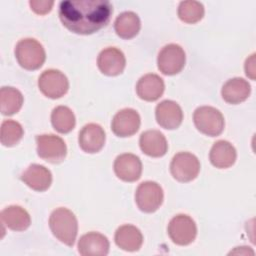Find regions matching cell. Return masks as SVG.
<instances>
[{"label":"cell","mask_w":256,"mask_h":256,"mask_svg":"<svg viewBox=\"0 0 256 256\" xmlns=\"http://www.w3.org/2000/svg\"><path fill=\"white\" fill-rule=\"evenodd\" d=\"M158 69L164 75L172 76L180 73L186 63L183 48L177 44L166 45L158 55Z\"/></svg>","instance_id":"7"},{"label":"cell","mask_w":256,"mask_h":256,"mask_svg":"<svg viewBox=\"0 0 256 256\" xmlns=\"http://www.w3.org/2000/svg\"><path fill=\"white\" fill-rule=\"evenodd\" d=\"M193 120L196 128L210 137L219 136L224 130L225 120L222 113L211 106L197 108L194 112Z\"/></svg>","instance_id":"4"},{"label":"cell","mask_w":256,"mask_h":256,"mask_svg":"<svg viewBox=\"0 0 256 256\" xmlns=\"http://www.w3.org/2000/svg\"><path fill=\"white\" fill-rule=\"evenodd\" d=\"M21 180L31 189L44 192L52 184V174L45 166L32 164L21 175Z\"/></svg>","instance_id":"18"},{"label":"cell","mask_w":256,"mask_h":256,"mask_svg":"<svg viewBox=\"0 0 256 256\" xmlns=\"http://www.w3.org/2000/svg\"><path fill=\"white\" fill-rule=\"evenodd\" d=\"M140 148L144 154L159 158L168 151V143L165 136L158 130H148L140 136Z\"/></svg>","instance_id":"17"},{"label":"cell","mask_w":256,"mask_h":256,"mask_svg":"<svg viewBox=\"0 0 256 256\" xmlns=\"http://www.w3.org/2000/svg\"><path fill=\"white\" fill-rule=\"evenodd\" d=\"M200 162L198 158L189 152L176 154L171 162L170 170L172 176L179 182H190L197 178L200 172Z\"/></svg>","instance_id":"5"},{"label":"cell","mask_w":256,"mask_h":256,"mask_svg":"<svg viewBox=\"0 0 256 256\" xmlns=\"http://www.w3.org/2000/svg\"><path fill=\"white\" fill-rule=\"evenodd\" d=\"M168 234L175 244L187 246L195 240L197 236V226L191 217L180 214L170 221Z\"/></svg>","instance_id":"8"},{"label":"cell","mask_w":256,"mask_h":256,"mask_svg":"<svg viewBox=\"0 0 256 256\" xmlns=\"http://www.w3.org/2000/svg\"><path fill=\"white\" fill-rule=\"evenodd\" d=\"M49 226L53 235L67 246H73L78 234V221L72 211L58 208L49 218Z\"/></svg>","instance_id":"2"},{"label":"cell","mask_w":256,"mask_h":256,"mask_svg":"<svg viewBox=\"0 0 256 256\" xmlns=\"http://www.w3.org/2000/svg\"><path fill=\"white\" fill-rule=\"evenodd\" d=\"M51 122L56 131L62 134H67L74 129L76 119L70 108L66 106H58L51 114Z\"/></svg>","instance_id":"26"},{"label":"cell","mask_w":256,"mask_h":256,"mask_svg":"<svg viewBox=\"0 0 256 256\" xmlns=\"http://www.w3.org/2000/svg\"><path fill=\"white\" fill-rule=\"evenodd\" d=\"M114 28L120 38L129 40L138 35L141 29V21L136 13L124 12L115 20Z\"/></svg>","instance_id":"24"},{"label":"cell","mask_w":256,"mask_h":256,"mask_svg":"<svg viewBox=\"0 0 256 256\" xmlns=\"http://www.w3.org/2000/svg\"><path fill=\"white\" fill-rule=\"evenodd\" d=\"M205 10L202 3L198 1H183L178 8V16L187 24H195L202 20Z\"/></svg>","instance_id":"27"},{"label":"cell","mask_w":256,"mask_h":256,"mask_svg":"<svg viewBox=\"0 0 256 256\" xmlns=\"http://www.w3.org/2000/svg\"><path fill=\"white\" fill-rule=\"evenodd\" d=\"M251 93V86L243 78H233L228 80L221 91L224 101L229 104H240L248 99Z\"/></svg>","instance_id":"20"},{"label":"cell","mask_w":256,"mask_h":256,"mask_svg":"<svg viewBox=\"0 0 256 256\" xmlns=\"http://www.w3.org/2000/svg\"><path fill=\"white\" fill-rule=\"evenodd\" d=\"M2 224L17 232L25 231L31 224L29 213L20 206H9L1 212Z\"/></svg>","instance_id":"23"},{"label":"cell","mask_w":256,"mask_h":256,"mask_svg":"<svg viewBox=\"0 0 256 256\" xmlns=\"http://www.w3.org/2000/svg\"><path fill=\"white\" fill-rule=\"evenodd\" d=\"M15 55L20 66L30 71L41 68L46 60V53L43 46L32 38L19 41L16 45Z\"/></svg>","instance_id":"3"},{"label":"cell","mask_w":256,"mask_h":256,"mask_svg":"<svg viewBox=\"0 0 256 256\" xmlns=\"http://www.w3.org/2000/svg\"><path fill=\"white\" fill-rule=\"evenodd\" d=\"M106 134L104 129L95 123H90L82 128L79 133V145L89 154L98 153L105 145Z\"/></svg>","instance_id":"13"},{"label":"cell","mask_w":256,"mask_h":256,"mask_svg":"<svg viewBox=\"0 0 256 256\" xmlns=\"http://www.w3.org/2000/svg\"><path fill=\"white\" fill-rule=\"evenodd\" d=\"M109 248L107 237L97 232L83 235L78 243V251L83 256H105L109 253Z\"/></svg>","instance_id":"16"},{"label":"cell","mask_w":256,"mask_h":256,"mask_svg":"<svg viewBox=\"0 0 256 256\" xmlns=\"http://www.w3.org/2000/svg\"><path fill=\"white\" fill-rule=\"evenodd\" d=\"M37 152L43 160L57 164L66 158L67 146L62 138L45 134L37 137Z\"/></svg>","instance_id":"9"},{"label":"cell","mask_w":256,"mask_h":256,"mask_svg":"<svg viewBox=\"0 0 256 256\" xmlns=\"http://www.w3.org/2000/svg\"><path fill=\"white\" fill-rule=\"evenodd\" d=\"M157 123L164 129H177L183 121V112L181 107L174 101H162L156 107Z\"/></svg>","instance_id":"14"},{"label":"cell","mask_w":256,"mask_h":256,"mask_svg":"<svg viewBox=\"0 0 256 256\" xmlns=\"http://www.w3.org/2000/svg\"><path fill=\"white\" fill-rule=\"evenodd\" d=\"M245 72H246V75L254 80L255 79V54H252L247 60H246V63H245Z\"/></svg>","instance_id":"30"},{"label":"cell","mask_w":256,"mask_h":256,"mask_svg":"<svg viewBox=\"0 0 256 256\" xmlns=\"http://www.w3.org/2000/svg\"><path fill=\"white\" fill-rule=\"evenodd\" d=\"M237 158L234 146L224 140L216 142L210 151V162L219 169H227L234 165Z\"/></svg>","instance_id":"22"},{"label":"cell","mask_w":256,"mask_h":256,"mask_svg":"<svg viewBox=\"0 0 256 256\" xmlns=\"http://www.w3.org/2000/svg\"><path fill=\"white\" fill-rule=\"evenodd\" d=\"M116 245L124 251H138L143 244V235L141 231L133 225H123L115 233Z\"/></svg>","instance_id":"21"},{"label":"cell","mask_w":256,"mask_h":256,"mask_svg":"<svg viewBox=\"0 0 256 256\" xmlns=\"http://www.w3.org/2000/svg\"><path fill=\"white\" fill-rule=\"evenodd\" d=\"M97 64L104 75L118 76L125 69L126 59L122 51L117 48L110 47L104 49L99 54Z\"/></svg>","instance_id":"15"},{"label":"cell","mask_w":256,"mask_h":256,"mask_svg":"<svg viewBox=\"0 0 256 256\" xmlns=\"http://www.w3.org/2000/svg\"><path fill=\"white\" fill-rule=\"evenodd\" d=\"M38 86L46 97L59 99L68 92L69 82L61 71L50 69L42 73L38 81Z\"/></svg>","instance_id":"10"},{"label":"cell","mask_w":256,"mask_h":256,"mask_svg":"<svg viewBox=\"0 0 256 256\" xmlns=\"http://www.w3.org/2000/svg\"><path fill=\"white\" fill-rule=\"evenodd\" d=\"M113 13L107 0H66L59 5V18L71 32L90 35L104 28Z\"/></svg>","instance_id":"1"},{"label":"cell","mask_w":256,"mask_h":256,"mask_svg":"<svg viewBox=\"0 0 256 256\" xmlns=\"http://www.w3.org/2000/svg\"><path fill=\"white\" fill-rule=\"evenodd\" d=\"M24 102L22 93L13 87H2L0 91V110L4 116H11L20 111Z\"/></svg>","instance_id":"25"},{"label":"cell","mask_w":256,"mask_h":256,"mask_svg":"<svg viewBox=\"0 0 256 256\" xmlns=\"http://www.w3.org/2000/svg\"><path fill=\"white\" fill-rule=\"evenodd\" d=\"M230 254H240V255H254V251L250 247H238Z\"/></svg>","instance_id":"31"},{"label":"cell","mask_w":256,"mask_h":256,"mask_svg":"<svg viewBox=\"0 0 256 256\" xmlns=\"http://www.w3.org/2000/svg\"><path fill=\"white\" fill-rule=\"evenodd\" d=\"M24 130L20 123L13 120H5L1 125V144L5 147H13L20 142Z\"/></svg>","instance_id":"28"},{"label":"cell","mask_w":256,"mask_h":256,"mask_svg":"<svg viewBox=\"0 0 256 256\" xmlns=\"http://www.w3.org/2000/svg\"><path fill=\"white\" fill-rule=\"evenodd\" d=\"M165 90V84L162 78L156 74H147L140 78L137 83L136 91L140 99L148 102L158 100Z\"/></svg>","instance_id":"19"},{"label":"cell","mask_w":256,"mask_h":256,"mask_svg":"<svg viewBox=\"0 0 256 256\" xmlns=\"http://www.w3.org/2000/svg\"><path fill=\"white\" fill-rule=\"evenodd\" d=\"M141 125V118L138 112L131 108L119 111L113 118L111 128L118 137H130L136 134Z\"/></svg>","instance_id":"11"},{"label":"cell","mask_w":256,"mask_h":256,"mask_svg":"<svg viewBox=\"0 0 256 256\" xmlns=\"http://www.w3.org/2000/svg\"><path fill=\"white\" fill-rule=\"evenodd\" d=\"M31 9L38 15H46L48 14L54 5V1L48 0H31L29 2Z\"/></svg>","instance_id":"29"},{"label":"cell","mask_w":256,"mask_h":256,"mask_svg":"<svg viewBox=\"0 0 256 256\" xmlns=\"http://www.w3.org/2000/svg\"><path fill=\"white\" fill-rule=\"evenodd\" d=\"M164 200V193L161 186L152 181L141 183L135 194V201L138 208L145 213L157 211Z\"/></svg>","instance_id":"6"},{"label":"cell","mask_w":256,"mask_h":256,"mask_svg":"<svg viewBox=\"0 0 256 256\" xmlns=\"http://www.w3.org/2000/svg\"><path fill=\"white\" fill-rule=\"evenodd\" d=\"M114 171L119 179L125 182H135L142 174L141 160L134 154H122L114 162Z\"/></svg>","instance_id":"12"}]
</instances>
